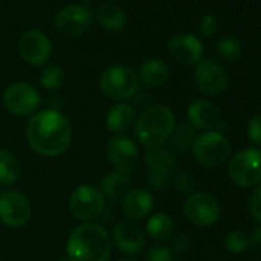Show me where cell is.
<instances>
[{
  "instance_id": "6da1fadb",
  "label": "cell",
  "mask_w": 261,
  "mask_h": 261,
  "mask_svg": "<svg viewBox=\"0 0 261 261\" xmlns=\"http://www.w3.org/2000/svg\"><path fill=\"white\" fill-rule=\"evenodd\" d=\"M27 142L31 149L43 157H59L65 154L74 139L71 121L57 109L36 112L25 129Z\"/></svg>"
},
{
  "instance_id": "7a4b0ae2",
  "label": "cell",
  "mask_w": 261,
  "mask_h": 261,
  "mask_svg": "<svg viewBox=\"0 0 261 261\" xmlns=\"http://www.w3.org/2000/svg\"><path fill=\"white\" fill-rule=\"evenodd\" d=\"M111 252V235L97 223H82L66 241V258L69 261H109Z\"/></svg>"
},
{
  "instance_id": "3957f363",
  "label": "cell",
  "mask_w": 261,
  "mask_h": 261,
  "mask_svg": "<svg viewBox=\"0 0 261 261\" xmlns=\"http://www.w3.org/2000/svg\"><path fill=\"white\" fill-rule=\"evenodd\" d=\"M175 114L166 105L146 108L134 123V136L145 149L162 148L175 127Z\"/></svg>"
},
{
  "instance_id": "277c9868",
  "label": "cell",
  "mask_w": 261,
  "mask_h": 261,
  "mask_svg": "<svg viewBox=\"0 0 261 261\" xmlns=\"http://www.w3.org/2000/svg\"><path fill=\"white\" fill-rule=\"evenodd\" d=\"M139 75L127 65H111L105 68L98 77L101 94L115 101H126L139 91Z\"/></svg>"
},
{
  "instance_id": "5b68a950",
  "label": "cell",
  "mask_w": 261,
  "mask_h": 261,
  "mask_svg": "<svg viewBox=\"0 0 261 261\" xmlns=\"http://www.w3.org/2000/svg\"><path fill=\"white\" fill-rule=\"evenodd\" d=\"M195 162L204 168H220L229 162L232 145L226 134L215 129L203 130L198 134L191 146Z\"/></svg>"
},
{
  "instance_id": "8992f818",
  "label": "cell",
  "mask_w": 261,
  "mask_h": 261,
  "mask_svg": "<svg viewBox=\"0 0 261 261\" xmlns=\"http://www.w3.org/2000/svg\"><path fill=\"white\" fill-rule=\"evenodd\" d=\"M227 177L238 188H255L261 183V149L247 146L229 159Z\"/></svg>"
},
{
  "instance_id": "52a82bcc",
  "label": "cell",
  "mask_w": 261,
  "mask_h": 261,
  "mask_svg": "<svg viewBox=\"0 0 261 261\" xmlns=\"http://www.w3.org/2000/svg\"><path fill=\"white\" fill-rule=\"evenodd\" d=\"M5 109L16 117H33L42 103L37 88L27 82H16L5 88L2 94Z\"/></svg>"
},
{
  "instance_id": "ba28073f",
  "label": "cell",
  "mask_w": 261,
  "mask_h": 261,
  "mask_svg": "<svg viewBox=\"0 0 261 261\" xmlns=\"http://www.w3.org/2000/svg\"><path fill=\"white\" fill-rule=\"evenodd\" d=\"M185 217L198 227L214 226L221 217L220 201L209 192L198 191L186 197L183 203Z\"/></svg>"
},
{
  "instance_id": "9c48e42d",
  "label": "cell",
  "mask_w": 261,
  "mask_h": 261,
  "mask_svg": "<svg viewBox=\"0 0 261 261\" xmlns=\"http://www.w3.org/2000/svg\"><path fill=\"white\" fill-rule=\"evenodd\" d=\"M105 204L106 200L101 191L94 185H80L69 197L71 215L85 223H91L98 218L105 211Z\"/></svg>"
},
{
  "instance_id": "30bf717a",
  "label": "cell",
  "mask_w": 261,
  "mask_h": 261,
  "mask_svg": "<svg viewBox=\"0 0 261 261\" xmlns=\"http://www.w3.org/2000/svg\"><path fill=\"white\" fill-rule=\"evenodd\" d=\"M146 168V185L149 189L160 191L165 189L171 181V177L175 171V157L169 149L155 148L146 149L143 155Z\"/></svg>"
},
{
  "instance_id": "8fae6325",
  "label": "cell",
  "mask_w": 261,
  "mask_h": 261,
  "mask_svg": "<svg viewBox=\"0 0 261 261\" xmlns=\"http://www.w3.org/2000/svg\"><path fill=\"white\" fill-rule=\"evenodd\" d=\"M33 207L28 197L17 189L0 191V223L10 229H20L31 220Z\"/></svg>"
},
{
  "instance_id": "7c38bea8",
  "label": "cell",
  "mask_w": 261,
  "mask_h": 261,
  "mask_svg": "<svg viewBox=\"0 0 261 261\" xmlns=\"http://www.w3.org/2000/svg\"><path fill=\"white\" fill-rule=\"evenodd\" d=\"M106 159L114 171L129 175L140 165V152L134 139L127 136H114L106 143Z\"/></svg>"
},
{
  "instance_id": "4fadbf2b",
  "label": "cell",
  "mask_w": 261,
  "mask_h": 261,
  "mask_svg": "<svg viewBox=\"0 0 261 261\" xmlns=\"http://www.w3.org/2000/svg\"><path fill=\"white\" fill-rule=\"evenodd\" d=\"M195 88L206 97H218L226 92L229 86V77L226 69L211 59H203L194 69Z\"/></svg>"
},
{
  "instance_id": "5bb4252c",
  "label": "cell",
  "mask_w": 261,
  "mask_h": 261,
  "mask_svg": "<svg viewBox=\"0 0 261 261\" xmlns=\"http://www.w3.org/2000/svg\"><path fill=\"white\" fill-rule=\"evenodd\" d=\"M19 54L30 66H43L53 54V43L43 31L30 30L19 39Z\"/></svg>"
},
{
  "instance_id": "9a60e30c",
  "label": "cell",
  "mask_w": 261,
  "mask_h": 261,
  "mask_svg": "<svg viewBox=\"0 0 261 261\" xmlns=\"http://www.w3.org/2000/svg\"><path fill=\"white\" fill-rule=\"evenodd\" d=\"M54 25L62 36L79 37L91 28L92 13L85 5H68L57 13Z\"/></svg>"
},
{
  "instance_id": "2e32d148",
  "label": "cell",
  "mask_w": 261,
  "mask_h": 261,
  "mask_svg": "<svg viewBox=\"0 0 261 261\" xmlns=\"http://www.w3.org/2000/svg\"><path fill=\"white\" fill-rule=\"evenodd\" d=\"M111 240L121 253L137 255L146 246V232L137 221L124 220L114 227Z\"/></svg>"
},
{
  "instance_id": "e0dca14e",
  "label": "cell",
  "mask_w": 261,
  "mask_h": 261,
  "mask_svg": "<svg viewBox=\"0 0 261 261\" xmlns=\"http://www.w3.org/2000/svg\"><path fill=\"white\" fill-rule=\"evenodd\" d=\"M203 43L198 37L192 36V34H177L174 37H171V40L168 42V54L169 57L180 63V65H197L203 60Z\"/></svg>"
},
{
  "instance_id": "ac0fdd59",
  "label": "cell",
  "mask_w": 261,
  "mask_h": 261,
  "mask_svg": "<svg viewBox=\"0 0 261 261\" xmlns=\"http://www.w3.org/2000/svg\"><path fill=\"white\" fill-rule=\"evenodd\" d=\"M155 206L154 194L146 188H133L121 200V211L130 221H140L151 215Z\"/></svg>"
},
{
  "instance_id": "d6986e66",
  "label": "cell",
  "mask_w": 261,
  "mask_h": 261,
  "mask_svg": "<svg viewBox=\"0 0 261 261\" xmlns=\"http://www.w3.org/2000/svg\"><path fill=\"white\" fill-rule=\"evenodd\" d=\"M186 117L192 127L211 130L218 123V108L207 98H197L188 106Z\"/></svg>"
},
{
  "instance_id": "ffe728a7",
  "label": "cell",
  "mask_w": 261,
  "mask_h": 261,
  "mask_svg": "<svg viewBox=\"0 0 261 261\" xmlns=\"http://www.w3.org/2000/svg\"><path fill=\"white\" fill-rule=\"evenodd\" d=\"M105 123L111 134H115V136L123 134L124 130H127L136 123L134 106L129 105L127 101H117L108 109Z\"/></svg>"
},
{
  "instance_id": "44dd1931",
  "label": "cell",
  "mask_w": 261,
  "mask_h": 261,
  "mask_svg": "<svg viewBox=\"0 0 261 261\" xmlns=\"http://www.w3.org/2000/svg\"><path fill=\"white\" fill-rule=\"evenodd\" d=\"M130 186H133V183H130L129 175L117 172V171H111L100 180L98 189L101 191L105 200L121 201L124 198V195L133 189Z\"/></svg>"
},
{
  "instance_id": "7402d4cb",
  "label": "cell",
  "mask_w": 261,
  "mask_h": 261,
  "mask_svg": "<svg viewBox=\"0 0 261 261\" xmlns=\"http://www.w3.org/2000/svg\"><path fill=\"white\" fill-rule=\"evenodd\" d=\"M139 80L148 88H160L163 86L171 75V69L168 63L162 59H149L143 62L139 71Z\"/></svg>"
},
{
  "instance_id": "603a6c76",
  "label": "cell",
  "mask_w": 261,
  "mask_h": 261,
  "mask_svg": "<svg viewBox=\"0 0 261 261\" xmlns=\"http://www.w3.org/2000/svg\"><path fill=\"white\" fill-rule=\"evenodd\" d=\"M95 19L98 25L108 33H118L126 27L127 16L124 10L112 2L101 4L95 11Z\"/></svg>"
},
{
  "instance_id": "cb8c5ba5",
  "label": "cell",
  "mask_w": 261,
  "mask_h": 261,
  "mask_svg": "<svg viewBox=\"0 0 261 261\" xmlns=\"http://www.w3.org/2000/svg\"><path fill=\"white\" fill-rule=\"evenodd\" d=\"M174 230L175 224L172 217L166 212H157L149 217L145 232L155 241H166L174 235Z\"/></svg>"
},
{
  "instance_id": "d4e9b609",
  "label": "cell",
  "mask_w": 261,
  "mask_h": 261,
  "mask_svg": "<svg viewBox=\"0 0 261 261\" xmlns=\"http://www.w3.org/2000/svg\"><path fill=\"white\" fill-rule=\"evenodd\" d=\"M20 174L22 168L17 157L7 149H0V186L14 185L20 178Z\"/></svg>"
},
{
  "instance_id": "484cf974",
  "label": "cell",
  "mask_w": 261,
  "mask_h": 261,
  "mask_svg": "<svg viewBox=\"0 0 261 261\" xmlns=\"http://www.w3.org/2000/svg\"><path fill=\"white\" fill-rule=\"evenodd\" d=\"M197 129L192 127L188 121H181L178 124H175L172 134L169 137V142L172 145V148L178 152H185L188 149H191L195 137H197Z\"/></svg>"
},
{
  "instance_id": "4316f807",
  "label": "cell",
  "mask_w": 261,
  "mask_h": 261,
  "mask_svg": "<svg viewBox=\"0 0 261 261\" xmlns=\"http://www.w3.org/2000/svg\"><path fill=\"white\" fill-rule=\"evenodd\" d=\"M243 53L241 42L233 36H226L215 45V54L224 62H235Z\"/></svg>"
},
{
  "instance_id": "83f0119b",
  "label": "cell",
  "mask_w": 261,
  "mask_h": 261,
  "mask_svg": "<svg viewBox=\"0 0 261 261\" xmlns=\"http://www.w3.org/2000/svg\"><path fill=\"white\" fill-rule=\"evenodd\" d=\"M40 85L48 91H59L65 85V71L59 65H46L40 72Z\"/></svg>"
},
{
  "instance_id": "f1b7e54d",
  "label": "cell",
  "mask_w": 261,
  "mask_h": 261,
  "mask_svg": "<svg viewBox=\"0 0 261 261\" xmlns=\"http://www.w3.org/2000/svg\"><path fill=\"white\" fill-rule=\"evenodd\" d=\"M224 247L227 252L233 255H241L250 249V240L249 233H246L241 229H233L226 233L224 237Z\"/></svg>"
},
{
  "instance_id": "f546056e",
  "label": "cell",
  "mask_w": 261,
  "mask_h": 261,
  "mask_svg": "<svg viewBox=\"0 0 261 261\" xmlns=\"http://www.w3.org/2000/svg\"><path fill=\"white\" fill-rule=\"evenodd\" d=\"M171 181L175 188V191H178L180 194H192L194 192V188H195V177L189 172V171H185V169H180L177 172L172 174L171 177Z\"/></svg>"
},
{
  "instance_id": "4dcf8cb0",
  "label": "cell",
  "mask_w": 261,
  "mask_h": 261,
  "mask_svg": "<svg viewBox=\"0 0 261 261\" xmlns=\"http://www.w3.org/2000/svg\"><path fill=\"white\" fill-rule=\"evenodd\" d=\"M246 134L250 143L261 146V112L253 114L246 123Z\"/></svg>"
},
{
  "instance_id": "1f68e13d",
  "label": "cell",
  "mask_w": 261,
  "mask_h": 261,
  "mask_svg": "<svg viewBox=\"0 0 261 261\" xmlns=\"http://www.w3.org/2000/svg\"><path fill=\"white\" fill-rule=\"evenodd\" d=\"M145 261H175L174 252L165 244H154L148 249Z\"/></svg>"
},
{
  "instance_id": "d6a6232c",
  "label": "cell",
  "mask_w": 261,
  "mask_h": 261,
  "mask_svg": "<svg viewBox=\"0 0 261 261\" xmlns=\"http://www.w3.org/2000/svg\"><path fill=\"white\" fill-rule=\"evenodd\" d=\"M247 211L250 218L261 224V183L253 188L247 203Z\"/></svg>"
},
{
  "instance_id": "836d02e7",
  "label": "cell",
  "mask_w": 261,
  "mask_h": 261,
  "mask_svg": "<svg viewBox=\"0 0 261 261\" xmlns=\"http://www.w3.org/2000/svg\"><path fill=\"white\" fill-rule=\"evenodd\" d=\"M198 28H200V33L204 36V37H212L217 30H218V19L217 16L207 13L201 17L200 23H198Z\"/></svg>"
},
{
  "instance_id": "e575fe53",
  "label": "cell",
  "mask_w": 261,
  "mask_h": 261,
  "mask_svg": "<svg viewBox=\"0 0 261 261\" xmlns=\"http://www.w3.org/2000/svg\"><path fill=\"white\" fill-rule=\"evenodd\" d=\"M191 244H192V238L188 233H178L172 240L171 250L172 252H177V253H183V252H186L191 247Z\"/></svg>"
},
{
  "instance_id": "d590c367",
  "label": "cell",
  "mask_w": 261,
  "mask_h": 261,
  "mask_svg": "<svg viewBox=\"0 0 261 261\" xmlns=\"http://www.w3.org/2000/svg\"><path fill=\"white\" fill-rule=\"evenodd\" d=\"M249 240H250V247H252L258 255H261V224L256 226V227L252 230V233L249 235Z\"/></svg>"
},
{
  "instance_id": "8d00e7d4",
  "label": "cell",
  "mask_w": 261,
  "mask_h": 261,
  "mask_svg": "<svg viewBox=\"0 0 261 261\" xmlns=\"http://www.w3.org/2000/svg\"><path fill=\"white\" fill-rule=\"evenodd\" d=\"M115 261H137V259L133 258V256H123V258H118V259H115Z\"/></svg>"
},
{
  "instance_id": "74e56055",
  "label": "cell",
  "mask_w": 261,
  "mask_h": 261,
  "mask_svg": "<svg viewBox=\"0 0 261 261\" xmlns=\"http://www.w3.org/2000/svg\"><path fill=\"white\" fill-rule=\"evenodd\" d=\"M59 261H69L68 258H59Z\"/></svg>"
},
{
  "instance_id": "f35d334b",
  "label": "cell",
  "mask_w": 261,
  "mask_h": 261,
  "mask_svg": "<svg viewBox=\"0 0 261 261\" xmlns=\"http://www.w3.org/2000/svg\"><path fill=\"white\" fill-rule=\"evenodd\" d=\"M249 261H261V259H249Z\"/></svg>"
},
{
  "instance_id": "ab89813d",
  "label": "cell",
  "mask_w": 261,
  "mask_h": 261,
  "mask_svg": "<svg viewBox=\"0 0 261 261\" xmlns=\"http://www.w3.org/2000/svg\"><path fill=\"white\" fill-rule=\"evenodd\" d=\"M215 261H221V259H215Z\"/></svg>"
}]
</instances>
